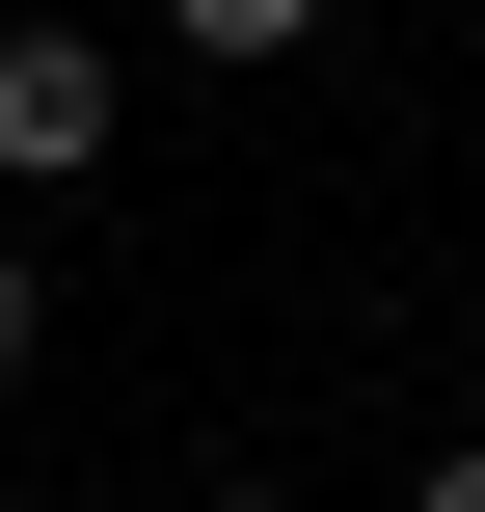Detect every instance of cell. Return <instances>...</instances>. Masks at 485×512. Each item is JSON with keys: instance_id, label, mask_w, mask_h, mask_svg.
Masks as SVG:
<instances>
[{"instance_id": "obj_5", "label": "cell", "mask_w": 485, "mask_h": 512, "mask_svg": "<svg viewBox=\"0 0 485 512\" xmlns=\"http://www.w3.org/2000/svg\"><path fill=\"white\" fill-rule=\"evenodd\" d=\"M189 512H297V486H189Z\"/></svg>"}, {"instance_id": "obj_6", "label": "cell", "mask_w": 485, "mask_h": 512, "mask_svg": "<svg viewBox=\"0 0 485 512\" xmlns=\"http://www.w3.org/2000/svg\"><path fill=\"white\" fill-rule=\"evenodd\" d=\"M0 512H27V486H0Z\"/></svg>"}, {"instance_id": "obj_2", "label": "cell", "mask_w": 485, "mask_h": 512, "mask_svg": "<svg viewBox=\"0 0 485 512\" xmlns=\"http://www.w3.org/2000/svg\"><path fill=\"white\" fill-rule=\"evenodd\" d=\"M135 27H162L189 81H270V54H324V0H135Z\"/></svg>"}, {"instance_id": "obj_1", "label": "cell", "mask_w": 485, "mask_h": 512, "mask_svg": "<svg viewBox=\"0 0 485 512\" xmlns=\"http://www.w3.org/2000/svg\"><path fill=\"white\" fill-rule=\"evenodd\" d=\"M108 135H135V54H108V27H54V0H0V216L108 189Z\"/></svg>"}, {"instance_id": "obj_4", "label": "cell", "mask_w": 485, "mask_h": 512, "mask_svg": "<svg viewBox=\"0 0 485 512\" xmlns=\"http://www.w3.org/2000/svg\"><path fill=\"white\" fill-rule=\"evenodd\" d=\"M432 512H485V432H459V459H432Z\"/></svg>"}, {"instance_id": "obj_3", "label": "cell", "mask_w": 485, "mask_h": 512, "mask_svg": "<svg viewBox=\"0 0 485 512\" xmlns=\"http://www.w3.org/2000/svg\"><path fill=\"white\" fill-rule=\"evenodd\" d=\"M27 351H54V270H27V216H0V378H27Z\"/></svg>"}]
</instances>
